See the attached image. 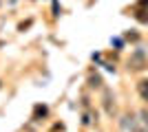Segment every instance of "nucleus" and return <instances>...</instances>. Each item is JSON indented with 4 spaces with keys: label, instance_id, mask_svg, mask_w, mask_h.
<instances>
[{
    "label": "nucleus",
    "instance_id": "obj_1",
    "mask_svg": "<svg viewBox=\"0 0 148 132\" xmlns=\"http://www.w3.org/2000/svg\"><path fill=\"white\" fill-rule=\"evenodd\" d=\"M128 66H130L133 70H142V68H146V57H144V53H142V51H137L135 55H130Z\"/></svg>",
    "mask_w": 148,
    "mask_h": 132
},
{
    "label": "nucleus",
    "instance_id": "obj_5",
    "mask_svg": "<svg viewBox=\"0 0 148 132\" xmlns=\"http://www.w3.org/2000/svg\"><path fill=\"white\" fill-rule=\"evenodd\" d=\"M139 117H142V121L148 126V110H142V112H139Z\"/></svg>",
    "mask_w": 148,
    "mask_h": 132
},
{
    "label": "nucleus",
    "instance_id": "obj_4",
    "mask_svg": "<svg viewBox=\"0 0 148 132\" xmlns=\"http://www.w3.org/2000/svg\"><path fill=\"white\" fill-rule=\"evenodd\" d=\"M104 106H106V112L113 114V110H115V104H111V93H108V90L104 93Z\"/></svg>",
    "mask_w": 148,
    "mask_h": 132
},
{
    "label": "nucleus",
    "instance_id": "obj_3",
    "mask_svg": "<svg viewBox=\"0 0 148 132\" xmlns=\"http://www.w3.org/2000/svg\"><path fill=\"white\" fill-rule=\"evenodd\" d=\"M137 90H139V95L148 101V79H142V82L137 84Z\"/></svg>",
    "mask_w": 148,
    "mask_h": 132
},
{
    "label": "nucleus",
    "instance_id": "obj_6",
    "mask_svg": "<svg viewBox=\"0 0 148 132\" xmlns=\"http://www.w3.org/2000/svg\"><path fill=\"white\" fill-rule=\"evenodd\" d=\"M135 132H148V128H137Z\"/></svg>",
    "mask_w": 148,
    "mask_h": 132
},
{
    "label": "nucleus",
    "instance_id": "obj_2",
    "mask_svg": "<svg viewBox=\"0 0 148 132\" xmlns=\"http://www.w3.org/2000/svg\"><path fill=\"white\" fill-rule=\"evenodd\" d=\"M122 126L126 128V130H133V132H135L137 128H139V126H137V119H135V117H133V114H126V117H124Z\"/></svg>",
    "mask_w": 148,
    "mask_h": 132
}]
</instances>
